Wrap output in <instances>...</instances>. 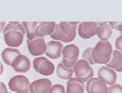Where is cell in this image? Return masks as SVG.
<instances>
[{
    "label": "cell",
    "instance_id": "29",
    "mask_svg": "<svg viewBox=\"0 0 122 93\" xmlns=\"http://www.w3.org/2000/svg\"><path fill=\"white\" fill-rule=\"evenodd\" d=\"M0 66H1V71H0V74L2 75V73L4 72V66L3 64H2V62H0Z\"/></svg>",
    "mask_w": 122,
    "mask_h": 93
},
{
    "label": "cell",
    "instance_id": "13",
    "mask_svg": "<svg viewBox=\"0 0 122 93\" xmlns=\"http://www.w3.org/2000/svg\"><path fill=\"white\" fill-rule=\"evenodd\" d=\"M99 79L107 85H113L116 83L117 78L115 71L107 66H102L98 71Z\"/></svg>",
    "mask_w": 122,
    "mask_h": 93
},
{
    "label": "cell",
    "instance_id": "12",
    "mask_svg": "<svg viewBox=\"0 0 122 93\" xmlns=\"http://www.w3.org/2000/svg\"><path fill=\"white\" fill-rule=\"evenodd\" d=\"M85 89L88 93H107V84L98 78H92L87 81Z\"/></svg>",
    "mask_w": 122,
    "mask_h": 93
},
{
    "label": "cell",
    "instance_id": "32",
    "mask_svg": "<svg viewBox=\"0 0 122 93\" xmlns=\"http://www.w3.org/2000/svg\"><path fill=\"white\" fill-rule=\"evenodd\" d=\"M29 93H30V92H29Z\"/></svg>",
    "mask_w": 122,
    "mask_h": 93
},
{
    "label": "cell",
    "instance_id": "10",
    "mask_svg": "<svg viewBox=\"0 0 122 93\" xmlns=\"http://www.w3.org/2000/svg\"><path fill=\"white\" fill-rule=\"evenodd\" d=\"M11 67L17 72L26 73L31 68V63L29 58L24 55H19L15 57L11 63Z\"/></svg>",
    "mask_w": 122,
    "mask_h": 93
},
{
    "label": "cell",
    "instance_id": "25",
    "mask_svg": "<svg viewBox=\"0 0 122 93\" xmlns=\"http://www.w3.org/2000/svg\"><path fill=\"white\" fill-rule=\"evenodd\" d=\"M110 26L112 28V29H115L116 30L120 31V32H122V22L119 21H110L108 22Z\"/></svg>",
    "mask_w": 122,
    "mask_h": 93
},
{
    "label": "cell",
    "instance_id": "7",
    "mask_svg": "<svg viewBox=\"0 0 122 93\" xmlns=\"http://www.w3.org/2000/svg\"><path fill=\"white\" fill-rule=\"evenodd\" d=\"M33 66L36 72L44 76H50L55 71V65L45 57L41 56L35 58Z\"/></svg>",
    "mask_w": 122,
    "mask_h": 93
},
{
    "label": "cell",
    "instance_id": "24",
    "mask_svg": "<svg viewBox=\"0 0 122 93\" xmlns=\"http://www.w3.org/2000/svg\"><path fill=\"white\" fill-rule=\"evenodd\" d=\"M107 93H122V86L117 84L111 85L108 88Z\"/></svg>",
    "mask_w": 122,
    "mask_h": 93
},
{
    "label": "cell",
    "instance_id": "8",
    "mask_svg": "<svg viewBox=\"0 0 122 93\" xmlns=\"http://www.w3.org/2000/svg\"><path fill=\"white\" fill-rule=\"evenodd\" d=\"M29 52L34 56L42 55L46 50V44L44 37H36L32 40H27Z\"/></svg>",
    "mask_w": 122,
    "mask_h": 93
},
{
    "label": "cell",
    "instance_id": "30",
    "mask_svg": "<svg viewBox=\"0 0 122 93\" xmlns=\"http://www.w3.org/2000/svg\"><path fill=\"white\" fill-rule=\"evenodd\" d=\"M120 34H121V35H122V32H120Z\"/></svg>",
    "mask_w": 122,
    "mask_h": 93
},
{
    "label": "cell",
    "instance_id": "4",
    "mask_svg": "<svg viewBox=\"0 0 122 93\" xmlns=\"http://www.w3.org/2000/svg\"><path fill=\"white\" fill-rule=\"evenodd\" d=\"M80 55V49L75 44L66 45L62 51L63 60L61 62L67 68H73L78 60Z\"/></svg>",
    "mask_w": 122,
    "mask_h": 93
},
{
    "label": "cell",
    "instance_id": "6",
    "mask_svg": "<svg viewBox=\"0 0 122 93\" xmlns=\"http://www.w3.org/2000/svg\"><path fill=\"white\" fill-rule=\"evenodd\" d=\"M30 81L25 75H15L8 82V87L11 91L17 93H29Z\"/></svg>",
    "mask_w": 122,
    "mask_h": 93
},
{
    "label": "cell",
    "instance_id": "15",
    "mask_svg": "<svg viewBox=\"0 0 122 93\" xmlns=\"http://www.w3.org/2000/svg\"><path fill=\"white\" fill-rule=\"evenodd\" d=\"M56 26L55 21H40L35 30L36 37H44L46 36L51 35L54 31Z\"/></svg>",
    "mask_w": 122,
    "mask_h": 93
},
{
    "label": "cell",
    "instance_id": "2",
    "mask_svg": "<svg viewBox=\"0 0 122 93\" xmlns=\"http://www.w3.org/2000/svg\"><path fill=\"white\" fill-rule=\"evenodd\" d=\"M79 21H61L56 24L54 31L50 37L56 41L64 43L72 42L76 38V30Z\"/></svg>",
    "mask_w": 122,
    "mask_h": 93
},
{
    "label": "cell",
    "instance_id": "9",
    "mask_svg": "<svg viewBox=\"0 0 122 93\" xmlns=\"http://www.w3.org/2000/svg\"><path fill=\"white\" fill-rule=\"evenodd\" d=\"M97 27V23L94 21H84L81 23L77 27L79 35L82 39H90L96 35Z\"/></svg>",
    "mask_w": 122,
    "mask_h": 93
},
{
    "label": "cell",
    "instance_id": "22",
    "mask_svg": "<svg viewBox=\"0 0 122 93\" xmlns=\"http://www.w3.org/2000/svg\"><path fill=\"white\" fill-rule=\"evenodd\" d=\"M93 47H90L86 48L82 53V59L86 60L89 63V65H95V62L93 60L92 58L91 52L92 51Z\"/></svg>",
    "mask_w": 122,
    "mask_h": 93
},
{
    "label": "cell",
    "instance_id": "26",
    "mask_svg": "<svg viewBox=\"0 0 122 93\" xmlns=\"http://www.w3.org/2000/svg\"><path fill=\"white\" fill-rule=\"evenodd\" d=\"M115 46L117 51L120 52L122 54V35L118 37L115 42Z\"/></svg>",
    "mask_w": 122,
    "mask_h": 93
},
{
    "label": "cell",
    "instance_id": "16",
    "mask_svg": "<svg viewBox=\"0 0 122 93\" xmlns=\"http://www.w3.org/2000/svg\"><path fill=\"white\" fill-rule=\"evenodd\" d=\"M98 27L97 28V35L102 41H108L113 33V29L108 22L97 21Z\"/></svg>",
    "mask_w": 122,
    "mask_h": 93
},
{
    "label": "cell",
    "instance_id": "27",
    "mask_svg": "<svg viewBox=\"0 0 122 93\" xmlns=\"http://www.w3.org/2000/svg\"><path fill=\"white\" fill-rule=\"evenodd\" d=\"M0 91L1 93H8L7 86L3 82H1L0 83Z\"/></svg>",
    "mask_w": 122,
    "mask_h": 93
},
{
    "label": "cell",
    "instance_id": "1",
    "mask_svg": "<svg viewBox=\"0 0 122 93\" xmlns=\"http://www.w3.org/2000/svg\"><path fill=\"white\" fill-rule=\"evenodd\" d=\"M2 32L5 43L12 47L21 46L26 33L23 26L19 21H10Z\"/></svg>",
    "mask_w": 122,
    "mask_h": 93
},
{
    "label": "cell",
    "instance_id": "20",
    "mask_svg": "<svg viewBox=\"0 0 122 93\" xmlns=\"http://www.w3.org/2000/svg\"><path fill=\"white\" fill-rule=\"evenodd\" d=\"M56 73L58 77L61 79L64 80H69L70 78H72L73 75V68H67L64 66L62 62H60L57 65Z\"/></svg>",
    "mask_w": 122,
    "mask_h": 93
},
{
    "label": "cell",
    "instance_id": "21",
    "mask_svg": "<svg viewBox=\"0 0 122 93\" xmlns=\"http://www.w3.org/2000/svg\"><path fill=\"white\" fill-rule=\"evenodd\" d=\"M28 40H32L36 37L35 30L38 25L36 21H23L22 23Z\"/></svg>",
    "mask_w": 122,
    "mask_h": 93
},
{
    "label": "cell",
    "instance_id": "17",
    "mask_svg": "<svg viewBox=\"0 0 122 93\" xmlns=\"http://www.w3.org/2000/svg\"><path fill=\"white\" fill-rule=\"evenodd\" d=\"M84 83L76 78H71L67 83L66 93H84Z\"/></svg>",
    "mask_w": 122,
    "mask_h": 93
},
{
    "label": "cell",
    "instance_id": "28",
    "mask_svg": "<svg viewBox=\"0 0 122 93\" xmlns=\"http://www.w3.org/2000/svg\"><path fill=\"white\" fill-rule=\"evenodd\" d=\"M0 24H1V29H0V30H1V32H2L4 28L5 27L6 23L5 22V21H1Z\"/></svg>",
    "mask_w": 122,
    "mask_h": 93
},
{
    "label": "cell",
    "instance_id": "23",
    "mask_svg": "<svg viewBox=\"0 0 122 93\" xmlns=\"http://www.w3.org/2000/svg\"><path fill=\"white\" fill-rule=\"evenodd\" d=\"M48 93H66L65 88L61 84H56L51 87Z\"/></svg>",
    "mask_w": 122,
    "mask_h": 93
},
{
    "label": "cell",
    "instance_id": "18",
    "mask_svg": "<svg viewBox=\"0 0 122 93\" xmlns=\"http://www.w3.org/2000/svg\"><path fill=\"white\" fill-rule=\"evenodd\" d=\"M107 67L115 70L117 72H122V54L117 50L113 51L109 62L106 64Z\"/></svg>",
    "mask_w": 122,
    "mask_h": 93
},
{
    "label": "cell",
    "instance_id": "3",
    "mask_svg": "<svg viewBox=\"0 0 122 93\" xmlns=\"http://www.w3.org/2000/svg\"><path fill=\"white\" fill-rule=\"evenodd\" d=\"M113 51V46L109 42L101 40L92 49V58L95 64H106L109 62Z\"/></svg>",
    "mask_w": 122,
    "mask_h": 93
},
{
    "label": "cell",
    "instance_id": "14",
    "mask_svg": "<svg viewBox=\"0 0 122 93\" xmlns=\"http://www.w3.org/2000/svg\"><path fill=\"white\" fill-rule=\"evenodd\" d=\"M63 45L59 41L51 40L46 44L45 55L52 59H58L62 55Z\"/></svg>",
    "mask_w": 122,
    "mask_h": 93
},
{
    "label": "cell",
    "instance_id": "31",
    "mask_svg": "<svg viewBox=\"0 0 122 93\" xmlns=\"http://www.w3.org/2000/svg\"></svg>",
    "mask_w": 122,
    "mask_h": 93
},
{
    "label": "cell",
    "instance_id": "19",
    "mask_svg": "<svg viewBox=\"0 0 122 93\" xmlns=\"http://www.w3.org/2000/svg\"><path fill=\"white\" fill-rule=\"evenodd\" d=\"M20 52L18 49L14 48H6L1 53V57L4 62L8 66L11 65L12 62L15 57L20 55Z\"/></svg>",
    "mask_w": 122,
    "mask_h": 93
},
{
    "label": "cell",
    "instance_id": "11",
    "mask_svg": "<svg viewBox=\"0 0 122 93\" xmlns=\"http://www.w3.org/2000/svg\"><path fill=\"white\" fill-rule=\"evenodd\" d=\"M52 82L47 78H40L32 82L29 85L30 93H48Z\"/></svg>",
    "mask_w": 122,
    "mask_h": 93
},
{
    "label": "cell",
    "instance_id": "5",
    "mask_svg": "<svg viewBox=\"0 0 122 93\" xmlns=\"http://www.w3.org/2000/svg\"><path fill=\"white\" fill-rule=\"evenodd\" d=\"M73 71L76 78L84 82H87L89 79L93 78L94 70L89 63L83 59L78 60L73 67Z\"/></svg>",
    "mask_w": 122,
    "mask_h": 93
}]
</instances>
